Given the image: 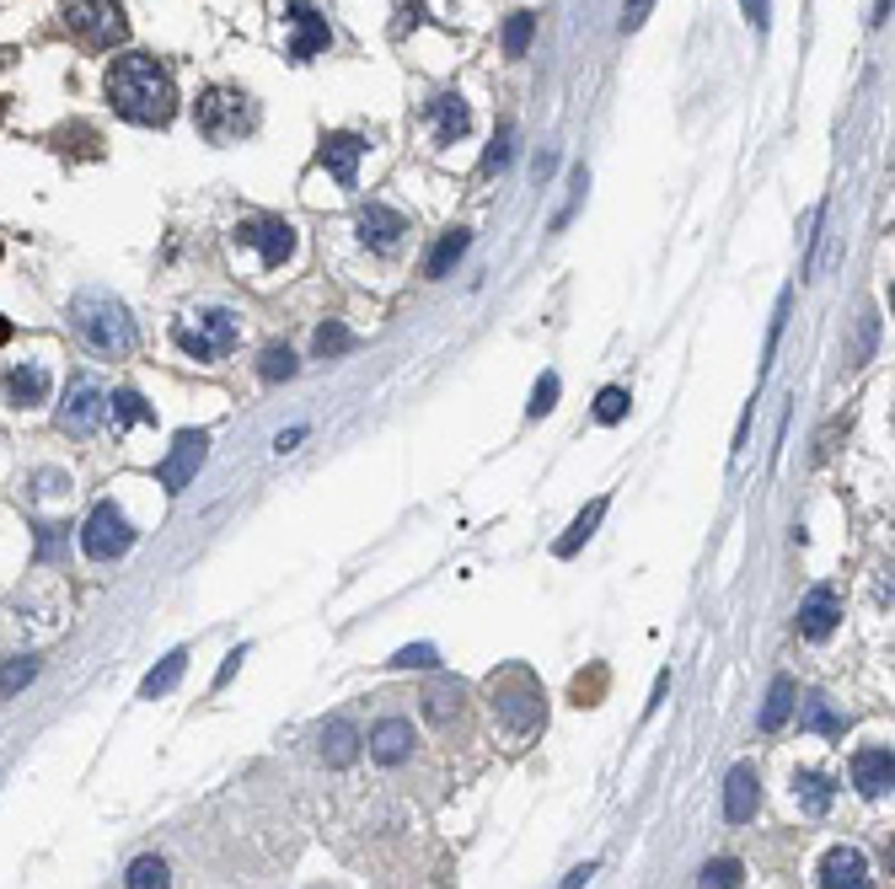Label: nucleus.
Listing matches in <instances>:
<instances>
[{"label": "nucleus", "mask_w": 895, "mask_h": 889, "mask_svg": "<svg viewBox=\"0 0 895 889\" xmlns=\"http://www.w3.org/2000/svg\"><path fill=\"white\" fill-rule=\"evenodd\" d=\"M183 670H189V648H172V654H167V659H161V665H156V670L140 681V697H145V702L167 697V692L183 681Z\"/></svg>", "instance_id": "obj_26"}, {"label": "nucleus", "mask_w": 895, "mask_h": 889, "mask_svg": "<svg viewBox=\"0 0 895 889\" xmlns=\"http://www.w3.org/2000/svg\"><path fill=\"white\" fill-rule=\"evenodd\" d=\"M601 514H606V499H595V504H590V509H584V514H579V520H575V525H569V536L558 541V558H575L579 547H584V541L595 536V525H601Z\"/></svg>", "instance_id": "obj_30"}, {"label": "nucleus", "mask_w": 895, "mask_h": 889, "mask_svg": "<svg viewBox=\"0 0 895 889\" xmlns=\"http://www.w3.org/2000/svg\"><path fill=\"white\" fill-rule=\"evenodd\" d=\"M108 418H113V429H134V424H156V407L134 386H119V391H108Z\"/></svg>", "instance_id": "obj_23"}, {"label": "nucleus", "mask_w": 895, "mask_h": 889, "mask_svg": "<svg viewBox=\"0 0 895 889\" xmlns=\"http://www.w3.org/2000/svg\"><path fill=\"white\" fill-rule=\"evenodd\" d=\"M553 407H558V376L547 370L542 381L531 386V402H525V413H531V418H547Z\"/></svg>", "instance_id": "obj_37"}, {"label": "nucleus", "mask_w": 895, "mask_h": 889, "mask_svg": "<svg viewBox=\"0 0 895 889\" xmlns=\"http://www.w3.org/2000/svg\"><path fill=\"white\" fill-rule=\"evenodd\" d=\"M0 343H11V321L0 317Z\"/></svg>", "instance_id": "obj_47"}, {"label": "nucleus", "mask_w": 895, "mask_h": 889, "mask_svg": "<svg viewBox=\"0 0 895 889\" xmlns=\"http://www.w3.org/2000/svg\"><path fill=\"white\" fill-rule=\"evenodd\" d=\"M836 799V782L826 771H810V766H799L794 771V804L805 809V815H826Z\"/></svg>", "instance_id": "obj_21"}, {"label": "nucleus", "mask_w": 895, "mask_h": 889, "mask_svg": "<svg viewBox=\"0 0 895 889\" xmlns=\"http://www.w3.org/2000/svg\"><path fill=\"white\" fill-rule=\"evenodd\" d=\"M515 161V124H505L494 134V145H488V156H483V172H505Z\"/></svg>", "instance_id": "obj_36"}, {"label": "nucleus", "mask_w": 895, "mask_h": 889, "mask_svg": "<svg viewBox=\"0 0 895 889\" xmlns=\"http://www.w3.org/2000/svg\"><path fill=\"white\" fill-rule=\"evenodd\" d=\"M590 874H595V863H584V868H575V874L564 879V889H584V879H590Z\"/></svg>", "instance_id": "obj_44"}, {"label": "nucleus", "mask_w": 895, "mask_h": 889, "mask_svg": "<svg viewBox=\"0 0 895 889\" xmlns=\"http://www.w3.org/2000/svg\"><path fill=\"white\" fill-rule=\"evenodd\" d=\"M102 92H108L113 113L140 129H167L172 113H178V81H172V70L156 60V54H140V49L119 54V60L108 64Z\"/></svg>", "instance_id": "obj_1"}, {"label": "nucleus", "mask_w": 895, "mask_h": 889, "mask_svg": "<svg viewBox=\"0 0 895 889\" xmlns=\"http://www.w3.org/2000/svg\"><path fill=\"white\" fill-rule=\"evenodd\" d=\"M38 675V659H11L5 670H0V697H11V692H22L27 681Z\"/></svg>", "instance_id": "obj_38"}, {"label": "nucleus", "mask_w": 895, "mask_h": 889, "mask_svg": "<svg viewBox=\"0 0 895 889\" xmlns=\"http://www.w3.org/2000/svg\"><path fill=\"white\" fill-rule=\"evenodd\" d=\"M740 5H746L751 27H757V33H767V27H772V0H740Z\"/></svg>", "instance_id": "obj_41"}, {"label": "nucleus", "mask_w": 895, "mask_h": 889, "mask_svg": "<svg viewBox=\"0 0 895 889\" xmlns=\"http://www.w3.org/2000/svg\"><path fill=\"white\" fill-rule=\"evenodd\" d=\"M49 365L44 360H11L5 370H0V402L5 407H16V413H33V407H44L49 402Z\"/></svg>", "instance_id": "obj_10"}, {"label": "nucleus", "mask_w": 895, "mask_h": 889, "mask_svg": "<svg viewBox=\"0 0 895 889\" xmlns=\"http://www.w3.org/2000/svg\"><path fill=\"white\" fill-rule=\"evenodd\" d=\"M285 33H290V60H295V64L317 60L322 49L332 44V33H327V16H322L317 5H306V0H295V5L285 11Z\"/></svg>", "instance_id": "obj_12"}, {"label": "nucleus", "mask_w": 895, "mask_h": 889, "mask_svg": "<svg viewBox=\"0 0 895 889\" xmlns=\"http://www.w3.org/2000/svg\"><path fill=\"white\" fill-rule=\"evenodd\" d=\"M891 777H895L891 745H869V751L852 756V788H858L863 799H885V793H891Z\"/></svg>", "instance_id": "obj_18"}, {"label": "nucleus", "mask_w": 895, "mask_h": 889, "mask_svg": "<svg viewBox=\"0 0 895 889\" xmlns=\"http://www.w3.org/2000/svg\"><path fill=\"white\" fill-rule=\"evenodd\" d=\"M794 707H799V729H810V734H826V740H842L847 718H842V713H836V707L821 697V692H810V697L794 702Z\"/></svg>", "instance_id": "obj_22"}, {"label": "nucleus", "mask_w": 895, "mask_h": 889, "mask_svg": "<svg viewBox=\"0 0 895 889\" xmlns=\"http://www.w3.org/2000/svg\"><path fill=\"white\" fill-rule=\"evenodd\" d=\"M794 702H799V692H794V681H788V675H777V681H772V686H767V702H762V718H757V723H762V734H777V729H783V723L794 718Z\"/></svg>", "instance_id": "obj_25"}, {"label": "nucleus", "mask_w": 895, "mask_h": 889, "mask_svg": "<svg viewBox=\"0 0 895 889\" xmlns=\"http://www.w3.org/2000/svg\"><path fill=\"white\" fill-rule=\"evenodd\" d=\"M60 22H64V33H70L81 49H92V54H113V49L129 38L124 0H64Z\"/></svg>", "instance_id": "obj_5"}, {"label": "nucleus", "mask_w": 895, "mask_h": 889, "mask_svg": "<svg viewBox=\"0 0 895 889\" xmlns=\"http://www.w3.org/2000/svg\"><path fill=\"white\" fill-rule=\"evenodd\" d=\"M467 247H472V231H461V226H456V231H446V236H440V247L430 253V279H446L450 268L461 263V253H467Z\"/></svg>", "instance_id": "obj_29"}, {"label": "nucleus", "mask_w": 895, "mask_h": 889, "mask_svg": "<svg viewBox=\"0 0 895 889\" xmlns=\"http://www.w3.org/2000/svg\"><path fill=\"white\" fill-rule=\"evenodd\" d=\"M301 435H306V429H290V435H279V440H274V444H279V455H285V450H295V444H301Z\"/></svg>", "instance_id": "obj_46"}, {"label": "nucleus", "mask_w": 895, "mask_h": 889, "mask_svg": "<svg viewBox=\"0 0 895 889\" xmlns=\"http://www.w3.org/2000/svg\"><path fill=\"white\" fill-rule=\"evenodd\" d=\"M237 247H253L257 268L274 273L295 257V226L279 215H247V220H237Z\"/></svg>", "instance_id": "obj_8"}, {"label": "nucleus", "mask_w": 895, "mask_h": 889, "mask_svg": "<svg viewBox=\"0 0 895 889\" xmlns=\"http://www.w3.org/2000/svg\"><path fill=\"white\" fill-rule=\"evenodd\" d=\"M312 349H317V360H338V354L354 349V332H349L343 321H322L317 338H312Z\"/></svg>", "instance_id": "obj_31"}, {"label": "nucleus", "mask_w": 895, "mask_h": 889, "mask_svg": "<svg viewBox=\"0 0 895 889\" xmlns=\"http://www.w3.org/2000/svg\"><path fill=\"white\" fill-rule=\"evenodd\" d=\"M60 541H64V525H44V531H38V558H55Z\"/></svg>", "instance_id": "obj_42"}, {"label": "nucleus", "mask_w": 895, "mask_h": 889, "mask_svg": "<svg viewBox=\"0 0 895 889\" xmlns=\"http://www.w3.org/2000/svg\"><path fill=\"white\" fill-rule=\"evenodd\" d=\"M542 702L547 697H542V686L531 681V670L515 665V670H499V675H494V718H499L510 734H520V740L542 729V718H547Z\"/></svg>", "instance_id": "obj_6"}, {"label": "nucleus", "mask_w": 895, "mask_h": 889, "mask_svg": "<svg viewBox=\"0 0 895 889\" xmlns=\"http://www.w3.org/2000/svg\"><path fill=\"white\" fill-rule=\"evenodd\" d=\"M413 745H419V734H413L408 718H382L371 729V762H382V766H402L413 756Z\"/></svg>", "instance_id": "obj_19"}, {"label": "nucleus", "mask_w": 895, "mask_h": 889, "mask_svg": "<svg viewBox=\"0 0 895 889\" xmlns=\"http://www.w3.org/2000/svg\"><path fill=\"white\" fill-rule=\"evenodd\" d=\"M70 332L97 354V360H129L140 332H134V317H129L124 301L102 295V290H81L70 301Z\"/></svg>", "instance_id": "obj_2"}, {"label": "nucleus", "mask_w": 895, "mask_h": 889, "mask_svg": "<svg viewBox=\"0 0 895 889\" xmlns=\"http://www.w3.org/2000/svg\"><path fill=\"white\" fill-rule=\"evenodd\" d=\"M204 455H209V435H204V429H183V435L172 440V450L156 461V483H161L167 494H183L193 477H198Z\"/></svg>", "instance_id": "obj_11"}, {"label": "nucleus", "mask_w": 895, "mask_h": 889, "mask_svg": "<svg viewBox=\"0 0 895 889\" xmlns=\"http://www.w3.org/2000/svg\"><path fill=\"white\" fill-rule=\"evenodd\" d=\"M134 520L124 514V504H113V499H97L92 514L81 520V552L92 558V563H119L129 547H134Z\"/></svg>", "instance_id": "obj_7"}, {"label": "nucleus", "mask_w": 895, "mask_h": 889, "mask_svg": "<svg viewBox=\"0 0 895 889\" xmlns=\"http://www.w3.org/2000/svg\"><path fill=\"white\" fill-rule=\"evenodd\" d=\"M322 167L338 178V188H354L360 183V156H365V139L360 134H349V129H332V134H322Z\"/></svg>", "instance_id": "obj_16"}, {"label": "nucleus", "mask_w": 895, "mask_h": 889, "mask_svg": "<svg viewBox=\"0 0 895 889\" xmlns=\"http://www.w3.org/2000/svg\"><path fill=\"white\" fill-rule=\"evenodd\" d=\"M665 692H670V675H660V681H654V697H649V713H654V707L665 702Z\"/></svg>", "instance_id": "obj_45"}, {"label": "nucleus", "mask_w": 895, "mask_h": 889, "mask_svg": "<svg viewBox=\"0 0 895 889\" xmlns=\"http://www.w3.org/2000/svg\"><path fill=\"white\" fill-rule=\"evenodd\" d=\"M821 889H874V874L858 847H832L821 857Z\"/></svg>", "instance_id": "obj_17"}, {"label": "nucleus", "mask_w": 895, "mask_h": 889, "mask_svg": "<svg viewBox=\"0 0 895 889\" xmlns=\"http://www.w3.org/2000/svg\"><path fill=\"white\" fill-rule=\"evenodd\" d=\"M360 756V729L349 723V718H332L327 729H322V762L327 766H349Z\"/></svg>", "instance_id": "obj_24"}, {"label": "nucleus", "mask_w": 895, "mask_h": 889, "mask_svg": "<svg viewBox=\"0 0 895 889\" xmlns=\"http://www.w3.org/2000/svg\"><path fill=\"white\" fill-rule=\"evenodd\" d=\"M193 129L209 145H237L257 129V102L242 86H204L193 102Z\"/></svg>", "instance_id": "obj_4"}, {"label": "nucleus", "mask_w": 895, "mask_h": 889, "mask_svg": "<svg viewBox=\"0 0 895 889\" xmlns=\"http://www.w3.org/2000/svg\"><path fill=\"white\" fill-rule=\"evenodd\" d=\"M746 885V868L735 857H713L703 868V889H740Z\"/></svg>", "instance_id": "obj_35"}, {"label": "nucleus", "mask_w": 895, "mask_h": 889, "mask_svg": "<svg viewBox=\"0 0 895 889\" xmlns=\"http://www.w3.org/2000/svg\"><path fill=\"white\" fill-rule=\"evenodd\" d=\"M628 407H633L628 386H606V391L595 397V424H622V418H628Z\"/></svg>", "instance_id": "obj_33"}, {"label": "nucleus", "mask_w": 895, "mask_h": 889, "mask_svg": "<svg viewBox=\"0 0 895 889\" xmlns=\"http://www.w3.org/2000/svg\"><path fill=\"white\" fill-rule=\"evenodd\" d=\"M424 718H430L435 729H450V718H461V686H456V681H435V686L424 692Z\"/></svg>", "instance_id": "obj_27"}, {"label": "nucleus", "mask_w": 895, "mask_h": 889, "mask_svg": "<svg viewBox=\"0 0 895 889\" xmlns=\"http://www.w3.org/2000/svg\"><path fill=\"white\" fill-rule=\"evenodd\" d=\"M172 343L198 365H220L242 343V317L231 306H193L172 321Z\"/></svg>", "instance_id": "obj_3"}, {"label": "nucleus", "mask_w": 895, "mask_h": 889, "mask_svg": "<svg viewBox=\"0 0 895 889\" xmlns=\"http://www.w3.org/2000/svg\"><path fill=\"white\" fill-rule=\"evenodd\" d=\"M295 370H301V365H295V354H290L285 343H268L263 360H257V376H263V381H290Z\"/></svg>", "instance_id": "obj_32"}, {"label": "nucleus", "mask_w": 895, "mask_h": 889, "mask_svg": "<svg viewBox=\"0 0 895 889\" xmlns=\"http://www.w3.org/2000/svg\"><path fill=\"white\" fill-rule=\"evenodd\" d=\"M102 418H108V391L92 381V376H70V381H64V397H60L55 424H60L64 435L86 440V435H97V424H102Z\"/></svg>", "instance_id": "obj_9"}, {"label": "nucleus", "mask_w": 895, "mask_h": 889, "mask_svg": "<svg viewBox=\"0 0 895 889\" xmlns=\"http://www.w3.org/2000/svg\"><path fill=\"white\" fill-rule=\"evenodd\" d=\"M430 119H435V139H440V145H456V139L472 129V113H467L461 92H440V97L430 102Z\"/></svg>", "instance_id": "obj_20"}, {"label": "nucleus", "mask_w": 895, "mask_h": 889, "mask_svg": "<svg viewBox=\"0 0 895 889\" xmlns=\"http://www.w3.org/2000/svg\"><path fill=\"white\" fill-rule=\"evenodd\" d=\"M649 11H654V0H622V33H639Z\"/></svg>", "instance_id": "obj_40"}, {"label": "nucleus", "mask_w": 895, "mask_h": 889, "mask_svg": "<svg viewBox=\"0 0 895 889\" xmlns=\"http://www.w3.org/2000/svg\"><path fill=\"white\" fill-rule=\"evenodd\" d=\"M391 665H397V670H413V665H419V670H430V665H435V648H430V643H413V648L391 654Z\"/></svg>", "instance_id": "obj_39"}, {"label": "nucleus", "mask_w": 895, "mask_h": 889, "mask_svg": "<svg viewBox=\"0 0 895 889\" xmlns=\"http://www.w3.org/2000/svg\"><path fill=\"white\" fill-rule=\"evenodd\" d=\"M242 659H247V648H231V654H226V665H220V675H215V686H226V681L242 670Z\"/></svg>", "instance_id": "obj_43"}, {"label": "nucleus", "mask_w": 895, "mask_h": 889, "mask_svg": "<svg viewBox=\"0 0 895 889\" xmlns=\"http://www.w3.org/2000/svg\"><path fill=\"white\" fill-rule=\"evenodd\" d=\"M354 226H360V242H365L371 253H397V247L408 242V231H413V226H408L391 204H365Z\"/></svg>", "instance_id": "obj_14"}, {"label": "nucleus", "mask_w": 895, "mask_h": 889, "mask_svg": "<svg viewBox=\"0 0 895 889\" xmlns=\"http://www.w3.org/2000/svg\"><path fill=\"white\" fill-rule=\"evenodd\" d=\"M531 33H536V16H531V11H515L510 22H505V54H510V60H520V54L531 49Z\"/></svg>", "instance_id": "obj_34"}, {"label": "nucleus", "mask_w": 895, "mask_h": 889, "mask_svg": "<svg viewBox=\"0 0 895 889\" xmlns=\"http://www.w3.org/2000/svg\"><path fill=\"white\" fill-rule=\"evenodd\" d=\"M794 628H799V637H810V643H826V637L842 628V589H836V584H815V589L799 600Z\"/></svg>", "instance_id": "obj_13"}, {"label": "nucleus", "mask_w": 895, "mask_h": 889, "mask_svg": "<svg viewBox=\"0 0 895 889\" xmlns=\"http://www.w3.org/2000/svg\"><path fill=\"white\" fill-rule=\"evenodd\" d=\"M124 889H172V868H167V857H156V852L134 857V863L124 868Z\"/></svg>", "instance_id": "obj_28"}, {"label": "nucleus", "mask_w": 895, "mask_h": 889, "mask_svg": "<svg viewBox=\"0 0 895 889\" xmlns=\"http://www.w3.org/2000/svg\"><path fill=\"white\" fill-rule=\"evenodd\" d=\"M757 809H762V777H757V766H729V777H724V820L729 826H746V820H757Z\"/></svg>", "instance_id": "obj_15"}]
</instances>
